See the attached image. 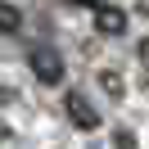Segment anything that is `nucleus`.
<instances>
[{
  "instance_id": "nucleus-5",
  "label": "nucleus",
  "mask_w": 149,
  "mask_h": 149,
  "mask_svg": "<svg viewBox=\"0 0 149 149\" xmlns=\"http://www.w3.org/2000/svg\"><path fill=\"white\" fill-rule=\"evenodd\" d=\"M140 59H145V68H149V41H145V45H140Z\"/></svg>"
},
{
  "instance_id": "nucleus-1",
  "label": "nucleus",
  "mask_w": 149,
  "mask_h": 149,
  "mask_svg": "<svg viewBox=\"0 0 149 149\" xmlns=\"http://www.w3.org/2000/svg\"><path fill=\"white\" fill-rule=\"evenodd\" d=\"M68 118H72V127H81V131H95L100 127V109L91 104V95L86 91H68Z\"/></svg>"
},
{
  "instance_id": "nucleus-3",
  "label": "nucleus",
  "mask_w": 149,
  "mask_h": 149,
  "mask_svg": "<svg viewBox=\"0 0 149 149\" xmlns=\"http://www.w3.org/2000/svg\"><path fill=\"white\" fill-rule=\"evenodd\" d=\"M95 27H100L104 36H118V32L127 27V14H122V9H109V5H100V9H95Z\"/></svg>"
},
{
  "instance_id": "nucleus-2",
  "label": "nucleus",
  "mask_w": 149,
  "mask_h": 149,
  "mask_svg": "<svg viewBox=\"0 0 149 149\" xmlns=\"http://www.w3.org/2000/svg\"><path fill=\"white\" fill-rule=\"evenodd\" d=\"M32 72H36V81L54 86L59 77H63V59H59L50 45H36V50H32Z\"/></svg>"
},
{
  "instance_id": "nucleus-6",
  "label": "nucleus",
  "mask_w": 149,
  "mask_h": 149,
  "mask_svg": "<svg viewBox=\"0 0 149 149\" xmlns=\"http://www.w3.org/2000/svg\"><path fill=\"white\" fill-rule=\"evenodd\" d=\"M77 5H95V9H100V5H104V0H77Z\"/></svg>"
},
{
  "instance_id": "nucleus-4",
  "label": "nucleus",
  "mask_w": 149,
  "mask_h": 149,
  "mask_svg": "<svg viewBox=\"0 0 149 149\" xmlns=\"http://www.w3.org/2000/svg\"><path fill=\"white\" fill-rule=\"evenodd\" d=\"M23 27V14L14 5H0V32H18Z\"/></svg>"
}]
</instances>
